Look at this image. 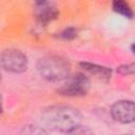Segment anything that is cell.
<instances>
[{"label":"cell","mask_w":135,"mask_h":135,"mask_svg":"<svg viewBox=\"0 0 135 135\" xmlns=\"http://www.w3.org/2000/svg\"><path fill=\"white\" fill-rule=\"evenodd\" d=\"M114 120L120 123H131L135 119V105L132 100H119L111 108Z\"/></svg>","instance_id":"obj_5"},{"label":"cell","mask_w":135,"mask_h":135,"mask_svg":"<svg viewBox=\"0 0 135 135\" xmlns=\"http://www.w3.org/2000/svg\"><path fill=\"white\" fill-rule=\"evenodd\" d=\"M39 75L51 82L63 81L71 73V63L61 56L49 55L40 58L37 62Z\"/></svg>","instance_id":"obj_2"},{"label":"cell","mask_w":135,"mask_h":135,"mask_svg":"<svg viewBox=\"0 0 135 135\" xmlns=\"http://www.w3.org/2000/svg\"><path fill=\"white\" fill-rule=\"evenodd\" d=\"M0 65L6 72L20 74L27 69V57L19 50L7 49L0 54Z\"/></svg>","instance_id":"obj_4"},{"label":"cell","mask_w":135,"mask_h":135,"mask_svg":"<svg viewBox=\"0 0 135 135\" xmlns=\"http://www.w3.org/2000/svg\"><path fill=\"white\" fill-rule=\"evenodd\" d=\"M42 121L50 130L62 133H75L80 127L82 116L71 105H52L42 112Z\"/></svg>","instance_id":"obj_1"},{"label":"cell","mask_w":135,"mask_h":135,"mask_svg":"<svg viewBox=\"0 0 135 135\" xmlns=\"http://www.w3.org/2000/svg\"><path fill=\"white\" fill-rule=\"evenodd\" d=\"M80 66L86 71L88 73H90L91 75L101 79V80H104V81H108L111 79L112 77V70L108 66H104V65H99V64H96V63H91V62H80Z\"/></svg>","instance_id":"obj_6"},{"label":"cell","mask_w":135,"mask_h":135,"mask_svg":"<svg viewBox=\"0 0 135 135\" xmlns=\"http://www.w3.org/2000/svg\"><path fill=\"white\" fill-rule=\"evenodd\" d=\"M57 15H58V12L56 7L47 3V1L42 4H37L36 17L40 23H47L54 20L57 17Z\"/></svg>","instance_id":"obj_7"},{"label":"cell","mask_w":135,"mask_h":135,"mask_svg":"<svg viewBox=\"0 0 135 135\" xmlns=\"http://www.w3.org/2000/svg\"><path fill=\"white\" fill-rule=\"evenodd\" d=\"M117 72L120 75H133L134 74V63H128L122 64L117 68Z\"/></svg>","instance_id":"obj_10"},{"label":"cell","mask_w":135,"mask_h":135,"mask_svg":"<svg viewBox=\"0 0 135 135\" xmlns=\"http://www.w3.org/2000/svg\"><path fill=\"white\" fill-rule=\"evenodd\" d=\"M77 36V28L75 27H66L64 30H62L60 33H58L57 37L63 40H72Z\"/></svg>","instance_id":"obj_9"},{"label":"cell","mask_w":135,"mask_h":135,"mask_svg":"<svg viewBox=\"0 0 135 135\" xmlns=\"http://www.w3.org/2000/svg\"><path fill=\"white\" fill-rule=\"evenodd\" d=\"M47 0H36V4H42L44 2H46Z\"/></svg>","instance_id":"obj_12"},{"label":"cell","mask_w":135,"mask_h":135,"mask_svg":"<svg viewBox=\"0 0 135 135\" xmlns=\"http://www.w3.org/2000/svg\"><path fill=\"white\" fill-rule=\"evenodd\" d=\"M0 81H1V73H0Z\"/></svg>","instance_id":"obj_13"},{"label":"cell","mask_w":135,"mask_h":135,"mask_svg":"<svg viewBox=\"0 0 135 135\" xmlns=\"http://www.w3.org/2000/svg\"><path fill=\"white\" fill-rule=\"evenodd\" d=\"M91 88L90 79L82 73H76L69 75L64 82L58 88L59 95L65 97H80L88 94Z\"/></svg>","instance_id":"obj_3"},{"label":"cell","mask_w":135,"mask_h":135,"mask_svg":"<svg viewBox=\"0 0 135 135\" xmlns=\"http://www.w3.org/2000/svg\"><path fill=\"white\" fill-rule=\"evenodd\" d=\"M2 110H3V99L2 96L0 95V113H2Z\"/></svg>","instance_id":"obj_11"},{"label":"cell","mask_w":135,"mask_h":135,"mask_svg":"<svg viewBox=\"0 0 135 135\" xmlns=\"http://www.w3.org/2000/svg\"><path fill=\"white\" fill-rule=\"evenodd\" d=\"M112 8L115 13L132 19L133 18V11L130 6V4L126 0H113L112 1Z\"/></svg>","instance_id":"obj_8"}]
</instances>
